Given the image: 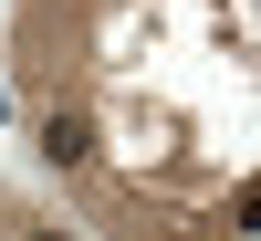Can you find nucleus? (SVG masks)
<instances>
[{"mask_svg": "<svg viewBox=\"0 0 261 241\" xmlns=\"http://www.w3.org/2000/svg\"><path fill=\"white\" fill-rule=\"evenodd\" d=\"M42 158H53V168H84V158H94V126H84L73 105H63V116H42Z\"/></svg>", "mask_w": 261, "mask_h": 241, "instance_id": "nucleus-1", "label": "nucleus"}, {"mask_svg": "<svg viewBox=\"0 0 261 241\" xmlns=\"http://www.w3.org/2000/svg\"><path fill=\"white\" fill-rule=\"evenodd\" d=\"M42 241H53V231H42Z\"/></svg>", "mask_w": 261, "mask_h": 241, "instance_id": "nucleus-2", "label": "nucleus"}]
</instances>
